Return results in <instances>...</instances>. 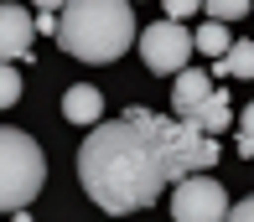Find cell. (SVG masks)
Masks as SVG:
<instances>
[{
  "mask_svg": "<svg viewBox=\"0 0 254 222\" xmlns=\"http://www.w3.org/2000/svg\"><path fill=\"white\" fill-rule=\"evenodd\" d=\"M218 166V134H202L182 119H161L145 103L104 119L78 145V181L99 212H145L166 186Z\"/></svg>",
  "mask_w": 254,
  "mask_h": 222,
  "instance_id": "6da1fadb",
  "label": "cell"
},
{
  "mask_svg": "<svg viewBox=\"0 0 254 222\" xmlns=\"http://www.w3.org/2000/svg\"><path fill=\"white\" fill-rule=\"evenodd\" d=\"M135 42V10L130 0H73L57 26V46L78 62H114Z\"/></svg>",
  "mask_w": 254,
  "mask_h": 222,
  "instance_id": "7a4b0ae2",
  "label": "cell"
},
{
  "mask_svg": "<svg viewBox=\"0 0 254 222\" xmlns=\"http://www.w3.org/2000/svg\"><path fill=\"white\" fill-rule=\"evenodd\" d=\"M47 181V160L31 134L0 124V212H21Z\"/></svg>",
  "mask_w": 254,
  "mask_h": 222,
  "instance_id": "3957f363",
  "label": "cell"
},
{
  "mask_svg": "<svg viewBox=\"0 0 254 222\" xmlns=\"http://www.w3.org/2000/svg\"><path fill=\"white\" fill-rule=\"evenodd\" d=\"M197 52V31H182V21H156L140 26V62L151 73H187V57Z\"/></svg>",
  "mask_w": 254,
  "mask_h": 222,
  "instance_id": "277c9868",
  "label": "cell"
},
{
  "mask_svg": "<svg viewBox=\"0 0 254 222\" xmlns=\"http://www.w3.org/2000/svg\"><path fill=\"white\" fill-rule=\"evenodd\" d=\"M228 191L218 186L207 171H197V176L177 181L171 186V217L177 222H228Z\"/></svg>",
  "mask_w": 254,
  "mask_h": 222,
  "instance_id": "5b68a950",
  "label": "cell"
},
{
  "mask_svg": "<svg viewBox=\"0 0 254 222\" xmlns=\"http://www.w3.org/2000/svg\"><path fill=\"white\" fill-rule=\"evenodd\" d=\"M31 37H37V21H31L16 0H5V5H0V62L31 57Z\"/></svg>",
  "mask_w": 254,
  "mask_h": 222,
  "instance_id": "8992f818",
  "label": "cell"
},
{
  "mask_svg": "<svg viewBox=\"0 0 254 222\" xmlns=\"http://www.w3.org/2000/svg\"><path fill=\"white\" fill-rule=\"evenodd\" d=\"M213 73H197V67H187V73H177V83H171V109H177V119H187L197 103L213 98Z\"/></svg>",
  "mask_w": 254,
  "mask_h": 222,
  "instance_id": "52a82bcc",
  "label": "cell"
},
{
  "mask_svg": "<svg viewBox=\"0 0 254 222\" xmlns=\"http://www.w3.org/2000/svg\"><path fill=\"white\" fill-rule=\"evenodd\" d=\"M182 124H192V130H202V134H223L228 124H234V103H228V93L218 88L213 98H207V103H197V109H192Z\"/></svg>",
  "mask_w": 254,
  "mask_h": 222,
  "instance_id": "ba28073f",
  "label": "cell"
},
{
  "mask_svg": "<svg viewBox=\"0 0 254 222\" xmlns=\"http://www.w3.org/2000/svg\"><path fill=\"white\" fill-rule=\"evenodd\" d=\"M63 114L73 124H99V114H104V93L94 83H73L63 93Z\"/></svg>",
  "mask_w": 254,
  "mask_h": 222,
  "instance_id": "9c48e42d",
  "label": "cell"
},
{
  "mask_svg": "<svg viewBox=\"0 0 254 222\" xmlns=\"http://www.w3.org/2000/svg\"><path fill=\"white\" fill-rule=\"evenodd\" d=\"M213 73H228V78H254V42H234L223 57H218Z\"/></svg>",
  "mask_w": 254,
  "mask_h": 222,
  "instance_id": "30bf717a",
  "label": "cell"
},
{
  "mask_svg": "<svg viewBox=\"0 0 254 222\" xmlns=\"http://www.w3.org/2000/svg\"><path fill=\"white\" fill-rule=\"evenodd\" d=\"M228 46H234V37L223 31V21H207V26H197V52H207V57H223Z\"/></svg>",
  "mask_w": 254,
  "mask_h": 222,
  "instance_id": "8fae6325",
  "label": "cell"
},
{
  "mask_svg": "<svg viewBox=\"0 0 254 222\" xmlns=\"http://www.w3.org/2000/svg\"><path fill=\"white\" fill-rule=\"evenodd\" d=\"M202 10L213 21H244L249 10H254V0H202Z\"/></svg>",
  "mask_w": 254,
  "mask_h": 222,
  "instance_id": "7c38bea8",
  "label": "cell"
},
{
  "mask_svg": "<svg viewBox=\"0 0 254 222\" xmlns=\"http://www.w3.org/2000/svg\"><path fill=\"white\" fill-rule=\"evenodd\" d=\"M16 98H21V73L10 62H0V109H10Z\"/></svg>",
  "mask_w": 254,
  "mask_h": 222,
  "instance_id": "4fadbf2b",
  "label": "cell"
},
{
  "mask_svg": "<svg viewBox=\"0 0 254 222\" xmlns=\"http://www.w3.org/2000/svg\"><path fill=\"white\" fill-rule=\"evenodd\" d=\"M239 155L244 160H254V103L244 114H239Z\"/></svg>",
  "mask_w": 254,
  "mask_h": 222,
  "instance_id": "5bb4252c",
  "label": "cell"
},
{
  "mask_svg": "<svg viewBox=\"0 0 254 222\" xmlns=\"http://www.w3.org/2000/svg\"><path fill=\"white\" fill-rule=\"evenodd\" d=\"M161 5H166L171 21H182V16H192V10H202V0H161Z\"/></svg>",
  "mask_w": 254,
  "mask_h": 222,
  "instance_id": "9a60e30c",
  "label": "cell"
},
{
  "mask_svg": "<svg viewBox=\"0 0 254 222\" xmlns=\"http://www.w3.org/2000/svg\"><path fill=\"white\" fill-rule=\"evenodd\" d=\"M228 222H254V196H244V202H234V212H228Z\"/></svg>",
  "mask_w": 254,
  "mask_h": 222,
  "instance_id": "2e32d148",
  "label": "cell"
},
{
  "mask_svg": "<svg viewBox=\"0 0 254 222\" xmlns=\"http://www.w3.org/2000/svg\"><path fill=\"white\" fill-rule=\"evenodd\" d=\"M31 5H37V10H67L73 0H31Z\"/></svg>",
  "mask_w": 254,
  "mask_h": 222,
  "instance_id": "e0dca14e",
  "label": "cell"
},
{
  "mask_svg": "<svg viewBox=\"0 0 254 222\" xmlns=\"http://www.w3.org/2000/svg\"><path fill=\"white\" fill-rule=\"evenodd\" d=\"M16 222H31V217H26V207H21V212H16Z\"/></svg>",
  "mask_w": 254,
  "mask_h": 222,
  "instance_id": "ac0fdd59",
  "label": "cell"
}]
</instances>
